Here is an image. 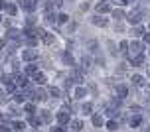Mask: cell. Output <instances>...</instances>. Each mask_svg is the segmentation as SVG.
Instances as JSON below:
<instances>
[{"label":"cell","instance_id":"8d00e7d4","mask_svg":"<svg viewBox=\"0 0 150 132\" xmlns=\"http://www.w3.org/2000/svg\"><path fill=\"white\" fill-rule=\"evenodd\" d=\"M117 4H127V2H130V0H115Z\"/></svg>","mask_w":150,"mask_h":132},{"label":"cell","instance_id":"ba28073f","mask_svg":"<svg viewBox=\"0 0 150 132\" xmlns=\"http://www.w3.org/2000/svg\"><path fill=\"white\" fill-rule=\"evenodd\" d=\"M71 128H73L75 132H79L83 128V122H81V120H73V122H71Z\"/></svg>","mask_w":150,"mask_h":132},{"label":"cell","instance_id":"d6a6232c","mask_svg":"<svg viewBox=\"0 0 150 132\" xmlns=\"http://www.w3.org/2000/svg\"><path fill=\"white\" fill-rule=\"evenodd\" d=\"M26 112H30V114H32V112H34V107H32V104H26Z\"/></svg>","mask_w":150,"mask_h":132},{"label":"cell","instance_id":"6da1fadb","mask_svg":"<svg viewBox=\"0 0 150 132\" xmlns=\"http://www.w3.org/2000/svg\"><path fill=\"white\" fill-rule=\"evenodd\" d=\"M130 52L132 53H140L142 52V44H140V42H132V44H130Z\"/></svg>","mask_w":150,"mask_h":132},{"label":"cell","instance_id":"484cf974","mask_svg":"<svg viewBox=\"0 0 150 132\" xmlns=\"http://www.w3.org/2000/svg\"><path fill=\"white\" fill-rule=\"evenodd\" d=\"M28 120H30V124H32V126H38V124H40V122H38V118H34V116H30Z\"/></svg>","mask_w":150,"mask_h":132},{"label":"cell","instance_id":"ac0fdd59","mask_svg":"<svg viewBox=\"0 0 150 132\" xmlns=\"http://www.w3.org/2000/svg\"><path fill=\"white\" fill-rule=\"evenodd\" d=\"M34 79H36V83H45V75L36 73V75H34Z\"/></svg>","mask_w":150,"mask_h":132},{"label":"cell","instance_id":"836d02e7","mask_svg":"<svg viewBox=\"0 0 150 132\" xmlns=\"http://www.w3.org/2000/svg\"><path fill=\"white\" fill-rule=\"evenodd\" d=\"M115 18H122V10H117L115 12Z\"/></svg>","mask_w":150,"mask_h":132},{"label":"cell","instance_id":"5b68a950","mask_svg":"<svg viewBox=\"0 0 150 132\" xmlns=\"http://www.w3.org/2000/svg\"><path fill=\"white\" fill-rule=\"evenodd\" d=\"M142 57H144L142 53H138L136 57H130V63H132V65H140V63H142V61H144Z\"/></svg>","mask_w":150,"mask_h":132},{"label":"cell","instance_id":"cb8c5ba5","mask_svg":"<svg viewBox=\"0 0 150 132\" xmlns=\"http://www.w3.org/2000/svg\"><path fill=\"white\" fill-rule=\"evenodd\" d=\"M14 101L22 103V101H24V93H16V95H14Z\"/></svg>","mask_w":150,"mask_h":132},{"label":"cell","instance_id":"7c38bea8","mask_svg":"<svg viewBox=\"0 0 150 132\" xmlns=\"http://www.w3.org/2000/svg\"><path fill=\"white\" fill-rule=\"evenodd\" d=\"M44 42L50 45V44H53V42H55V37H53L52 34H44Z\"/></svg>","mask_w":150,"mask_h":132},{"label":"cell","instance_id":"3957f363","mask_svg":"<svg viewBox=\"0 0 150 132\" xmlns=\"http://www.w3.org/2000/svg\"><path fill=\"white\" fill-rule=\"evenodd\" d=\"M127 93H128V89L125 87V85H119V87H117V95H119V99L127 97Z\"/></svg>","mask_w":150,"mask_h":132},{"label":"cell","instance_id":"f1b7e54d","mask_svg":"<svg viewBox=\"0 0 150 132\" xmlns=\"http://www.w3.org/2000/svg\"><path fill=\"white\" fill-rule=\"evenodd\" d=\"M89 63H91L89 57H83V67H89Z\"/></svg>","mask_w":150,"mask_h":132},{"label":"cell","instance_id":"2e32d148","mask_svg":"<svg viewBox=\"0 0 150 132\" xmlns=\"http://www.w3.org/2000/svg\"><path fill=\"white\" fill-rule=\"evenodd\" d=\"M42 118H44L42 122H45V124H47V122H50V118H52V114H50L47 110H42Z\"/></svg>","mask_w":150,"mask_h":132},{"label":"cell","instance_id":"83f0119b","mask_svg":"<svg viewBox=\"0 0 150 132\" xmlns=\"http://www.w3.org/2000/svg\"><path fill=\"white\" fill-rule=\"evenodd\" d=\"M50 93H52V95H55V97L59 95V91H57V89H55V87H50Z\"/></svg>","mask_w":150,"mask_h":132},{"label":"cell","instance_id":"1f68e13d","mask_svg":"<svg viewBox=\"0 0 150 132\" xmlns=\"http://www.w3.org/2000/svg\"><path fill=\"white\" fill-rule=\"evenodd\" d=\"M59 22H61V24H65V22H67V16L61 14V16H59Z\"/></svg>","mask_w":150,"mask_h":132},{"label":"cell","instance_id":"ffe728a7","mask_svg":"<svg viewBox=\"0 0 150 132\" xmlns=\"http://www.w3.org/2000/svg\"><path fill=\"white\" fill-rule=\"evenodd\" d=\"M8 37H12V40H16V37L20 36V34H18V32H16V30H8V34H6Z\"/></svg>","mask_w":150,"mask_h":132},{"label":"cell","instance_id":"277c9868","mask_svg":"<svg viewBox=\"0 0 150 132\" xmlns=\"http://www.w3.org/2000/svg\"><path fill=\"white\" fill-rule=\"evenodd\" d=\"M140 18H142V14H140V12H130V14H128V20H130L132 24H134V22H138Z\"/></svg>","mask_w":150,"mask_h":132},{"label":"cell","instance_id":"44dd1931","mask_svg":"<svg viewBox=\"0 0 150 132\" xmlns=\"http://www.w3.org/2000/svg\"><path fill=\"white\" fill-rule=\"evenodd\" d=\"M117 122H115V120H111V122H107V128H109V130H117Z\"/></svg>","mask_w":150,"mask_h":132},{"label":"cell","instance_id":"74e56055","mask_svg":"<svg viewBox=\"0 0 150 132\" xmlns=\"http://www.w3.org/2000/svg\"><path fill=\"white\" fill-rule=\"evenodd\" d=\"M52 132H63L61 128H52Z\"/></svg>","mask_w":150,"mask_h":132},{"label":"cell","instance_id":"8992f818","mask_svg":"<svg viewBox=\"0 0 150 132\" xmlns=\"http://www.w3.org/2000/svg\"><path fill=\"white\" fill-rule=\"evenodd\" d=\"M93 24H95V26H101V28H105L109 22H107L105 18H93Z\"/></svg>","mask_w":150,"mask_h":132},{"label":"cell","instance_id":"7402d4cb","mask_svg":"<svg viewBox=\"0 0 150 132\" xmlns=\"http://www.w3.org/2000/svg\"><path fill=\"white\" fill-rule=\"evenodd\" d=\"M120 52L127 55V52H128V45H127V42H120Z\"/></svg>","mask_w":150,"mask_h":132},{"label":"cell","instance_id":"d590c367","mask_svg":"<svg viewBox=\"0 0 150 132\" xmlns=\"http://www.w3.org/2000/svg\"><path fill=\"white\" fill-rule=\"evenodd\" d=\"M0 132H10V128L8 126H0Z\"/></svg>","mask_w":150,"mask_h":132},{"label":"cell","instance_id":"8fae6325","mask_svg":"<svg viewBox=\"0 0 150 132\" xmlns=\"http://www.w3.org/2000/svg\"><path fill=\"white\" fill-rule=\"evenodd\" d=\"M97 12H99V14H107V12H109V6H107V4H99Z\"/></svg>","mask_w":150,"mask_h":132},{"label":"cell","instance_id":"30bf717a","mask_svg":"<svg viewBox=\"0 0 150 132\" xmlns=\"http://www.w3.org/2000/svg\"><path fill=\"white\" fill-rule=\"evenodd\" d=\"M132 83L140 87V85H142V83H144V79H142V77H140V75H132Z\"/></svg>","mask_w":150,"mask_h":132},{"label":"cell","instance_id":"4dcf8cb0","mask_svg":"<svg viewBox=\"0 0 150 132\" xmlns=\"http://www.w3.org/2000/svg\"><path fill=\"white\" fill-rule=\"evenodd\" d=\"M14 128H16V130H22L24 124H22V122H14Z\"/></svg>","mask_w":150,"mask_h":132},{"label":"cell","instance_id":"9c48e42d","mask_svg":"<svg viewBox=\"0 0 150 132\" xmlns=\"http://www.w3.org/2000/svg\"><path fill=\"white\" fill-rule=\"evenodd\" d=\"M140 122H142V116H132L130 118V126H140Z\"/></svg>","mask_w":150,"mask_h":132},{"label":"cell","instance_id":"603a6c76","mask_svg":"<svg viewBox=\"0 0 150 132\" xmlns=\"http://www.w3.org/2000/svg\"><path fill=\"white\" fill-rule=\"evenodd\" d=\"M26 44H28V45H36V44H38V40H36V37H32V36H30L28 40H26Z\"/></svg>","mask_w":150,"mask_h":132},{"label":"cell","instance_id":"9a60e30c","mask_svg":"<svg viewBox=\"0 0 150 132\" xmlns=\"http://www.w3.org/2000/svg\"><path fill=\"white\" fill-rule=\"evenodd\" d=\"M63 61H65V63H71V65H73V55H71V53H63Z\"/></svg>","mask_w":150,"mask_h":132},{"label":"cell","instance_id":"f35d334b","mask_svg":"<svg viewBox=\"0 0 150 132\" xmlns=\"http://www.w3.org/2000/svg\"><path fill=\"white\" fill-rule=\"evenodd\" d=\"M148 91H150V87H148Z\"/></svg>","mask_w":150,"mask_h":132},{"label":"cell","instance_id":"7a4b0ae2","mask_svg":"<svg viewBox=\"0 0 150 132\" xmlns=\"http://www.w3.org/2000/svg\"><path fill=\"white\" fill-rule=\"evenodd\" d=\"M36 57H38L36 52H32V49H26V52H24V59H26V61H34Z\"/></svg>","mask_w":150,"mask_h":132},{"label":"cell","instance_id":"d6986e66","mask_svg":"<svg viewBox=\"0 0 150 132\" xmlns=\"http://www.w3.org/2000/svg\"><path fill=\"white\" fill-rule=\"evenodd\" d=\"M132 34H134V36H142V34H144V28H142V26H136V28L132 30Z\"/></svg>","mask_w":150,"mask_h":132},{"label":"cell","instance_id":"d4e9b609","mask_svg":"<svg viewBox=\"0 0 150 132\" xmlns=\"http://www.w3.org/2000/svg\"><path fill=\"white\" fill-rule=\"evenodd\" d=\"M93 110V107H91V103H87L85 107H83V112H91Z\"/></svg>","mask_w":150,"mask_h":132},{"label":"cell","instance_id":"4316f807","mask_svg":"<svg viewBox=\"0 0 150 132\" xmlns=\"http://www.w3.org/2000/svg\"><path fill=\"white\" fill-rule=\"evenodd\" d=\"M36 71V65H28L26 67V73H34Z\"/></svg>","mask_w":150,"mask_h":132},{"label":"cell","instance_id":"52a82bcc","mask_svg":"<svg viewBox=\"0 0 150 132\" xmlns=\"http://www.w3.org/2000/svg\"><path fill=\"white\" fill-rule=\"evenodd\" d=\"M57 120H59L61 124H67V120H69L67 112H59V114H57Z\"/></svg>","mask_w":150,"mask_h":132},{"label":"cell","instance_id":"e0dca14e","mask_svg":"<svg viewBox=\"0 0 150 132\" xmlns=\"http://www.w3.org/2000/svg\"><path fill=\"white\" fill-rule=\"evenodd\" d=\"M6 12H8V14H12V16H14L16 12H18V10H16V6H14V4H6Z\"/></svg>","mask_w":150,"mask_h":132},{"label":"cell","instance_id":"f546056e","mask_svg":"<svg viewBox=\"0 0 150 132\" xmlns=\"http://www.w3.org/2000/svg\"><path fill=\"white\" fill-rule=\"evenodd\" d=\"M109 49H111V53H112V55H115V53H117V47H115V45H112L111 42H109Z\"/></svg>","mask_w":150,"mask_h":132},{"label":"cell","instance_id":"4fadbf2b","mask_svg":"<svg viewBox=\"0 0 150 132\" xmlns=\"http://www.w3.org/2000/svg\"><path fill=\"white\" fill-rule=\"evenodd\" d=\"M85 93H87V91H85L83 87H77V91H75V97H77V99H83V97H85Z\"/></svg>","mask_w":150,"mask_h":132},{"label":"cell","instance_id":"5bb4252c","mask_svg":"<svg viewBox=\"0 0 150 132\" xmlns=\"http://www.w3.org/2000/svg\"><path fill=\"white\" fill-rule=\"evenodd\" d=\"M93 124L101 126V124H103V116H101V114H95V116H93Z\"/></svg>","mask_w":150,"mask_h":132},{"label":"cell","instance_id":"e575fe53","mask_svg":"<svg viewBox=\"0 0 150 132\" xmlns=\"http://www.w3.org/2000/svg\"><path fill=\"white\" fill-rule=\"evenodd\" d=\"M144 42H146V44L150 45V34H144Z\"/></svg>","mask_w":150,"mask_h":132}]
</instances>
